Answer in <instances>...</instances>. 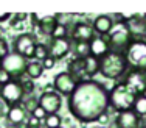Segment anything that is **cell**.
<instances>
[{
  "instance_id": "cell-1",
  "label": "cell",
  "mask_w": 146,
  "mask_h": 128,
  "mask_svg": "<svg viewBox=\"0 0 146 128\" xmlns=\"http://www.w3.org/2000/svg\"><path fill=\"white\" fill-rule=\"evenodd\" d=\"M67 102L70 114L81 123L98 122L100 116L110 106L107 88L95 80L78 83Z\"/></svg>"
},
{
  "instance_id": "cell-2",
  "label": "cell",
  "mask_w": 146,
  "mask_h": 128,
  "mask_svg": "<svg viewBox=\"0 0 146 128\" xmlns=\"http://www.w3.org/2000/svg\"><path fill=\"white\" fill-rule=\"evenodd\" d=\"M127 69H129V64L124 53L109 50V53H106L100 60V74L109 80H118L124 77L127 74Z\"/></svg>"
},
{
  "instance_id": "cell-3",
  "label": "cell",
  "mask_w": 146,
  "mask_h": 128,
  "mask_svg": "<svg viewBox=\"0 0 146 128\" xmlns=\"http://www.w3.org/2000/svg\"><path fill=\"white\" fill-rule=\"evenodd\" d=\"M135 99L137 94L132 91L124 81H120L109 91V100L110 106L115 109L117 113H124V111H132L135 105Z\"/></svg>"
},
{
  "instance_id": "cell-4",
  "label": "cell",
  "mask_w": 146,
  "mask_h": 128,
  "mask_svg": "<svg viewBox=\"0 0 146 128\" xmlns=\"http://www.w3.org/2000/svg\"><path fill=\"white\" fill-rule=\"evenodd\" d=\"M124 55L132 70L146 74V36L132 34V41Z\"/></svg>"
},
{
  "instance_id": "cell-5",
  "label": "cell",
  "mask_w": 146,
  "mask_h": 128,
  "mask_svg": "<svg viewBox=\"0 0 146 128\" xmlns=\"http://www.w3.org/2000/svg\"><path fill=\"white\" fill-rule=\"evenodd\" d=\"M107 44L112 52L117 53H126L127 47H129L132 41V30L127 23L118 22L113 25V30L107 34Z\"/></svg>"
},
{
  "instance_id": "cell-6",
  "label": "cell",
  "mask_w": 146,
  "mask_h": 128,
  "mask_svg": "<svg viewBox=\"0 0 146 128\" xmlns=\"http://www.w3.org/2000/svg\"><path fill=\"white\" fill-rule=\"evenodd\" d=\"M23 99H25V94H23L22 84H20L19 80H11L6 84L0 86V100L8 108L20 105L23 102Z\"/></svg>"
},
{
  "instance_id": "cell-7",
  "label": "cell",
  "mask_w": 146,
  "mask_h": 128,
  "mask_svg": "<svg viewBox=\"0 0 146 128\" xmlns=\"http://www.w3.org/2000/svg\"><path fill=\"white\" fill-rule=\"evenodd\" d=\"M27 64H28V61L23 56L14 53V52H9V55H6V56L0 61V67L8 72L13 77V80H17V78H20L25 74Z\"/></svg>"
},
{
  "instance_id": "cell-8",
  "label": "cell",
  "mask_w": 146,
  "mask_h": 128,
  "mask_svg": "<svg viewBox=\"0 0 146 128\" xmlns=\"http://www.w3.org/2000/svg\"><path fill=\"white\" fill-rule=\"evenodd\" d=\"M36 46H37V38L33 33H22L16 38L14 44H13V52L23 56L25 60H33Z\"/></svg>"
},
{
  "instance_id": "cell-9",
  "label": "cell",
  "mask_w": 146,
  "mask_h": 128,
  "mask_svg": "<svg viewBox=\"0 0 146 128\" xmlns=\"http://www.w3.org/2000/svg\"><path fill=\"white\" fill-rule=\"evenodd\" d=\"M76 83L73 80V77L68 72H59V74L54 77L53 80V88H54V92L59 95H65V97H70V94L75 91L76 88Z\"/></svg>"
},
{
  "instance_id": "cell-10",
  "label": "cell",
  "mask_w": 146,
  "mask_h": 128,
  "mask_svg": "<svg viewBox=\"0 0 146 128\" xmlns=\"http://www.w3.org/2000/svg\"><path fill=\"white\" fill-rule=\"evenodd\" d=\"M39 106L47 114H58L62 106V97L54 91H45L39 95Z\"/></svg>"
},
{
  "instance_id": "cell-11",
  "label": "cell",
  "mask_w": 146,
  "mask_h": 128,
  "mask_svg": "<svg viewBox=\"0 0 146 128\" xmlns=\"http://www.w3.org/2000/svg\"><path fill=\"white\" fill-rule=\"evenodd\" d=\"M70 36L73 39V42H90L93 38L96 36L93 31V27L87 22H78L73 25Z\"/></svg>"
},
{
  "instance_id": "cell-12",
  "label": "cell",
  "mask_w": 146,
  "mask_h": 128,
  "mask_svg": "<svg viewBox=\"0 0 146 128\" xmlns=\"http://www.w3.org/2000/svg\"><path fill=\"white\" fill-rule=\"evenodd\" d=\"M124 83L132 89L135 91L137 95H141L146 89V74L145 72H138V70H131L124 75Z\"/></svg>"
},
{
  "instance_id": "cell-13",
  "label": "cell",
  "mask_w": 146,
  "mask_h": 128,
  "mask_svg": "<svg viewBox=\"0 0 146 128\" xmlns=\"http://www.w3.org/2000/svg\"><path fill=\"white\" fill-rule=\"evenodd\" d=\"M72 41L68 38L64 39H51V44L48 46V53L53 60H62L65 58L72 50Z\"/></svg>"
},
{
  "instance_id": "cell-14",
  "label": "cell",
  "mask_w": 146,
  "mask_h": 128,
  "mask_svg": "<svg viewBox=\"0 0 146 128\" xmlns=\"http://www.w3.org/2000/svg\"><path fill=\"white\" fill-rule=\"evenodd\" d=\"M115 127L117 128H140L141 127V117H138L135 111H124L118 113L115 119Z\"/></svg>"
},
{
  "instance_id": "cell-15",
  "label": "cell",
  "mask_w": 146,
  "mask_h": 128,
  "mask_svg": "<svg viewBox=\"0 0 146 128\" xmlns=\"http://www.w3.org/2000/svg\"><path fill=\"white\" fill-rule=\"evenodd\" d=\"M113 17L109 14H100L98 17H95L92 27H93V31H95L96 36H106L113 30Z\"/></svg>"
},
{
  "instance_id": "cell-16",
  "label": "cell",
  "mask_w": 146,
  "mask_h": 128,
  "mask_svg": "<svg viewBox=\"0 0 146 128\" xmlns=\"http://www.w3.org/2000/svg\"><path fill=\"white\" fill-rule=\"evenodd\" d=\"M6 119H8V122L11 123L14 128H19L22 127L23 123L27 122V111L23 109L22 105H17V106H11V108H8V111H6Z\"/></svg>"
},
{
  "instance_id": "cell-17",
  "label": "cell",
  "mask_w": 146,
  "mask_h": 128,
  "mask_svg": "<svg viewBox=\"0 0 146 128\" xmlns=\"http://www.w3.org/2000/svg\"><path fill=\"white\" fill-rule=\"evenodd\" d=\"M109 44H107V39L103 36H95L92 41H90V55L96 60H101L106 53H109Z\"/></svg>"
},
{
  "instance_id": "cell-18",
  "label": "cell",
  "mask_w": 146,
  "mask_h": 128,
  "mask_svg": "<svg viewBox=\"0 0 146 128\" xmlns=\"http://www.w3.org/2000/svg\"><path fill=\"white\" fill-rule=\"evenodd\" d=\"M67 72L73 77V80L76 83L86 81L87 77H86V70H84V58H75L68 63Z\"/></svg>"
},
{
  "instance_id": "cell-19",
  "label": "cell",
  "mask_w": 146,
  "mask_h": 128,
  "mask_svg": "<svg viewBox=\"0 0 146 128\" xmlns=\"http://www.w3.org/2000/svg\"><path fill=\"white\" fill-rule=\"evenodd\" d=\"M59 23L58 16L54 14H45V16H39V23H37V28L40 30V33L51 36L53 30L56 28V25Z\"/></svg>"
},
{
  "instance_id": "cell-20",
  "label": "cell",
  "mask_w": 146,
  "mask_h": 128,
  "mask_svg": "<svg viewBox=\"0 0 146 128\" xmlns=\"http://www.w3.org/2000/svg\"><path fill=\"white\" fill-rule=\"evenodd\" d=\"M84 70H86V77L87 80H92V77H95L100 72V60L93 58L92 55L87 58H84Z\"/></svg>"
},
{
  "instance_id": "cell-21",
  "label": "cell",
  "mask_w": 146,
  "mask_h": 128,
  "mask_svg": "<svg viewBox=\"0 0 146 128\" xmlns=\"http://www.w3.org/2000/svg\"><path fill=\"white\" fill-rule=\"evenodd\" d=\"M27 77L30 78V80H37V78L42 77L44 74V66L42 63H39V61H30L28 64H27V70H25Z\"/></svg>"
},
{
  "instance_id": "cell-22",
  "label": "cell",
  "mask_w": 146,
  "mask_h": 128,
  "mask_svg": "<svg viewBox=\"0 0 146 128\" xmlns=\"http://www.w3.org/2000/svg\"><path fill=\"white\" fill-rule=\"evenodd\" d=\"M72 47H73V52H75L76 58L90 56V42H75Z\"/></svg>"
},
{
  "instance_id": "cell-23",
  "label": "cell",
  "mask_w": 146,
  "mask_h": 128,
  "mask_svg": "<svg viewBox=\"0 0 146 128\" xmlns=\"http://www.w3.org/2000/svg\"><path fill=\"white\" fill-rule=\"evenodd\" d=\"M134 111L138 117H145L146 116V97L145 95H137L135 105H134Z\"/></svg>"
},
{
  "instance_id": "cell-24",
  "label": "cell",
  "mask_w": 146,
  "mask_h": 128,
  "mask_svg": "<svg viewBox=\"0 0 146 128\" xmlns=\"http://www.w3.org/2000/svg\"><path fill=\"white\" fill-rule=\"evenodd\" d=\"M48 56H50V53H48V47L45 46V44L37 42L36 50H34V60L40 63V61H44L45 58H48Z\"/></svg>"
},
{
  "instance_id": "cell-25",
  "label": "cell",
  "mask_w": 146,
  "mask_h": 128,
  "mask_svg": "<svg viewBox=\"0 0 146 128\" xmlns=\"http://www.w3.org/2000/svg\"><path fill=\"white\" fill-rule=\"evenodd\" d=\"M44 122H45V128H61L62 119L59 114H48Z\"/></svg>"
},
{
  "instance_id": "cell-26",
  "label": "cell",
  "mask_w": 146,
  "mask_h": 128,
  "mask_svg": "<svg viewBox=\"0 0 146 128\" xmlns=\"http://www.w3.org/2000/svg\"><path fill=\"white\" fill-rule=\"evenodd\" d=\"M68 36V28L67 25H64V23L59 22L56 25V28L53 30V33H51V39H64V38Z\"/></svg>"
},
{
  "instance_id": "cell-27",
  "label": "cell",
  "mask_w": 146,
  "mask_h": 128,
  "mask_svg": "<svg viewBox=\"0 0 146 128\" xmlns=\"http://www.w3.org/2000/svg\"><path fill=\"white\" fill-rule=\"evenodd\" d=\"M39 106V97H33V95H30V97H27L25 100H23V109H25L27 113H33L34 109Z\"/></svg>"
},
{
  "instance_id": "cell-28",
  "label": "cell",
  "mask_w": 146,
  "mask_h": 128,
  "mask_svg": "<svg viewBox=\"0 0 146 128\" xmlns=\"http://www.w3.org/2000/svg\"><path fill=\"white\" fill-rule=\"evenodd\" d=\"M28 19V14L27 13H16V14H13V17L9 20H11V27L13 28H19L17 25H20L22 22H25V20Z\"/></svg>"
},
{
  "instance_id": "cell-29",
  "label": "cell",
  "mask_w": 146,
  "mask_h": 128,
  "mask_svg": "<svg viewBox=\"0 0 146 128\" xmlns=\"http://www.w3.org/2000/svg\"><path fill=\"white\" fill-rule=\"evenodd\" d=\"M20 81V84H22V89H23V94H25L27 97H30L31 94L34 92V83H33V80H19Z\"/></svg>"
},
{
  "instance_id": "cell-30",
  "label": "cell",
  "mask_w": 146,
  "mask_h": 128,
  "mask_svg": "<svg viewBox=\"0 0 146 128\" xmlns=\"http://www.w3.org/2000/svg\"><path fill=\"white\" fill-rule=\"evenodd\" d=\"M6 55H9V46H8V42H6V39L0 38V61H2Z\"/></svg>"
},
{
  "instance_id": "cell-31",
  "label": "cell",
  "mask_w": 146,
  "mask_h": 128,
  "mask_svg": "<svg viewBox=\"0 0 146 128\" xmlns=\"http://www.w3.org/2000/svg\"><path fill=\"white\" fill-rule=\"evenodd\" d=\"M30 116H33V117H36V119H37V120H40V122H42V120H45V119H47V116H48V114H47V113H45V111H44V109H42V108H40V106H37V108H36V109H34V111H33V113H31V114H30Z\"/></svg>"
},
{
  "instance_id": "cell-32",
  "label": "cell",
  "mask_w": 146,
  "mask_h": 128,
  "mask_svg": "<svg viewBox=\"0 0 146 128\" xmlns=\"http://www.w3.org/2000/svg\"><path fill=\"white\" fill-rule=\"evenodd\" d=\"M13 80V77L8 74L6 70H3L2 67H0V86H3V84H6V83H9Z\"/></svg>"
},
{
  "instance_id": "cell-33",
  "label": "cell",
  "mask_w": 146,
  "mask_h": 128,
  "mask_svg": "<svg viewBox=\"0 0 146 128\" xmlns=\"http://www.w3.org/2000/svg\"><path fill=\"white\" fill-rule=\"evenodd\" d=\"M27 127L28 128H39L40 127V120H37L36 117L30 116L28 119H27Z\"/></svg>"
},
{
  "instance_id": "cell-34",
  "label": "cell",
  "mask_w": 146,
  "mask_h": 128,
  "mask_svg": "<svg viewBox=\"0 0 146 128\" xmlns=\"http://www.w3.org/2000/svg\"><path fill=\"white\" fill-rule=\"evenodd\" d=\"M54 63H56V60H53V58H51V56L45 58V60L42 61L44 70H45V69H47V70H50V69H53V67H54Z\"/></svg>"
},
{
  "instance_id": "cell-35",
  "label": "cell",
  "mask_w": 146,
  "mask_h": 128,
  "mask_svg": "<svg viewBox=\"0 0 146 128\" xmlns=\"http://www.w3.org/2000/svg\"><path fill=\"white\" fill-rule=\"evenodd\" d=\"M13 17L11 13H0V23H3V22H6V20H9Z\"/></svg>"
},
{
  "instance_id": "cell-36",
  "label": "cell",
  "mask_w": 146,
  "mask_h": 128,
  "mask_svg": "<svg viewBox=\"0 0 146 128\" xmlns=\"http://www.w3.org/2000/svg\"><path fill=\"white\" fill-rule=\"evenodd\" d=\"M107 122H109V114H107V113L101 114V116H100V119H98V123L104 125V123H107Z\"/></svg>"
},
{
  "instance_id": "cell-37",
  "label": "cell",
  "mask_w": 146,
  "mask_h": 128,
  "mask_svg": "<svg viewBox=\"0 0 146 128\" xmlns=\"http://www.w3.org/2000/svg\"><path fill=\"white\" fill-rule=\"evenodd\" d=\"M143 33H145V36H146V16L143 17Z\"/></svg>"
},
{
  "instance_id": "cell-38",
  "label": "cell",
  "mask_w": 146,
  "mask_h": 128,
  "mask_svg": "<svg viewBox=\"0 0 146 128\" xmlns=\"http://www.w3.org/2000/svg\"><path fill=\"white\" fill-rule=\"evenodd\" d=\"M141 95H145V97H146V89H145V92H143V94H141Z\"/></svg>"
},
{
  "instance_id": "cell-39",
  "label": "cell",
  "mask_w": 146,
  "mask_h": 128,
  "mask_svg": "<svg viewBox=\"0 0 146 128\" xmlns=\"http://www.w3.org/2000/svg\"><path fill=\"white\" fill-rule=\"evenodd\" d=\"M100 128H107V127H100Z\"/></svg>"
},
{
  "instance_id": "cell-40",
  "label": "cell",
  "mask_w": 146,
  "mask_h": 128,
  "mask_svg": "<svg viewBox=\"0 0 146 128\" xmlns=\"http://www.w3.org/2000/svg\"><path fill=\"white\" fill-rule=\"evenodd\" d=\"M82 128H89V127H82Z\"/></svg>"
},
{
  "instance_id": "cell-41",
  "label": "cell",
  "mask_w": 146,
  "mask_h": 128,
  "mask_svg": "<svg viewBox=\"0 0 146 128\" xmlns=\"http://www.w3.org/2000/svg\"><path fill=\"white\" fill-rule=\"evenodd\" d=\"M61 128H62V127H61Z\"/></svg>"
}]
</instances>
